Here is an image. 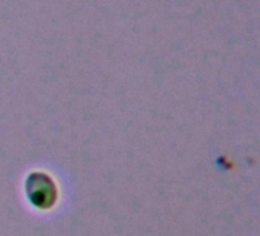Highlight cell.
I'll use <instances>...</instances> for the list:
<instances>
[{
  "label": "cell",
  "mask_w": 260,
  "mask_h": 236,
  "mask_svg": "<svg viewBox=\"0 0 260 236\" xmlns=\"http://www.w3.org/2000/svg\"><path fill=\"white\" fill-rule=\"evenodd\" d=\"M23 190L28 202L42 212L54 209L60 198V190L54 176L43 170L29 172L25 178Z\"/></svg>",
  "instance_id": "obj_1"
}]
</instances>
